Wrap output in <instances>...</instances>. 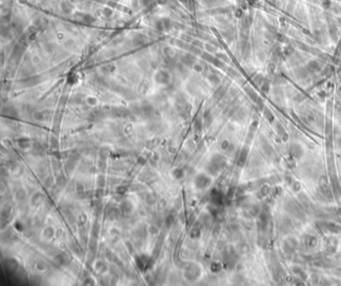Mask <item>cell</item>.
<instances>
[{"label": "cell", "instance_id": "6da1fadb", "mask_svg": "<svg viewBox=\"0 0 341 286\" xmlns=\"http://www.w3.org/2000/svg\"><path fill=\"white\" fill-rule=\"evenodd\" d=\"M303 148L299 143H291L289 146V153L292 157L294 158H300L303 155Z\"/></svg>", "mask_w": 341, "mask_h": 286}, {"label": "cell", "instance_id": "7a4b0ae2", "mask_svg": "<svg viewBox=\"0 0 341 286\" xmlns=\"http://www.w3.org/2000/svg\"><path fill=\"white\" fill-rule=\"evenodd\" d=\"M211 183V179L205 174H199L195 179V185L200 189L206 188Z\"/></svg>", "mask_w": 341, "mask_h": 286}, {"label": "cell", "instance_id": "3957f363", "mask_svg": "<svg viewBox=\"0 0 341 286\" xmlns=\"http://www.w3.org/2000/svg\"><path fill=\"white\" fill-rule=\"evenodd\" d=\"M296 246H297V241L294 238L287 239L286 241H284V244H283L284 251H285L287 254H291V253L295 250Z\"/></svg>", "mask_w": 341, "mask_h": 286}, {"label": "cell", "instance_id": "277c9868", "mask_svg": "<svg viewBox=\"0 0 341 286\" xmlns=\"http://www.w3.org/2000/svg\"><path fill=\"white\" fill-rule=\"evenodd\" d=\"M248 153H249L248 147H243L241 149V151L238 154V158H237V165L238 166H243V165H244L247 157H248Z\"/></svg>", "mask_w": 341, "mask_h": 286}, {"label": "cell", "instance_id": "5b68a950", "mask_svg": "<svg viewBox=\"0 0 341 286\" xmlns=\"http://www.w3.org/2000/svg\"><path fill=\"white\" fill-rule=\"evenodd\" d=\"M331 187H332V191H333L334 195L336 198H339V196L341 195V187L339 184V181L337 179V177H331Z\"/></svg>", "mask_w": 341, "mask_h": 286}, {"label": "cell", "instance_id": "8992f818", "mask_svg": "<svg viewBox=\"0 0 341 286\" xmlns=\"http://www.w3.org/2000/svg\"><path fill=\"white\" fill-rule=\"evenodd\" d=\"M155 79L158 83L166 84L169 82V74L164 70H160V71H158V73L156 74Z\"/></svg>", "mask_w": 341, "mask_h": 286}, {"label": "cell", "instance_id": "52a82bcc", "mask_svg": "<svg viewBox=\"0 0 341 286\" xmlns=\"http://www.w3.org/2000/svg\"><path fill=\"white\" fill-rule=\"evenodd\" d=\"M303 244L305 245L307 248H312L317 244V239H316V237L312 236V235H306V236H304Z\"/></svg>", "mask_w": 341, "mask_h": 286}, {"label": "cell", "instance_id": "ba28073f", "mask_svg": "<svg viewBox=\"0 0 341 286\" xmlns=\"http://www.w3.org/2000/svg\"><path fill=\"white\" fill-rule=\"evenodd\" d=\"M280 229H281L282 232H284V233L289 232L291 229H292V222H291V220L288 219V218H284L282 220L281 224H280Z\"/></svg>", "mask_w": 341, "mask_h": 286}, {"label": "cell", "instance_id": "9c48e42d", "mask_svg": "<svg viewBox=\"0 0 341 286\" xmlns=\"http://www.w3.org/2000/svg\"><path fill=\"white\" fill-rule=\"evenodd\" d=\"M292 270H293L294 274H297V275H299V276H301L303 279H306V277H307L306 273L304 272V271H303L302 269L300 268L299 266H294V267H293V269H292Z\"/></svg>", "mask_w": 341, "mask_h": 286}, {"label": "cell", "instance_id": "30bf717a", "mask_svg": "<svg viewBox=\"0 0 341 286\" xmlns=\"http://www.w3.org/2000/svg\"><path fill=\"white\" fill-rule=\"evenodd\" d=\"M194 62V58L192 57V55H185L183 57V63L186 64V65H191V64H193Z\"/></svg>", "mask_w": 341, "mask_h": 286}, {"label": "cell", "instance_id": "8fae6325", "mask_svg": "<svg viewBox=\"0 0 341 286\" xmlns=\"http://www.w3.org/2000/svg\"><path fill=\"white\" fill-rule=\"evenodd\" d=\"M173 174H174V176L176 177V179H180V178H182V177H183L184 172L182 171L181 169H175V170H174V172H173Z\"/></svg>", "mask_w": 341, "mask_h": 286}, {"label": "cell", "instance_id": "7c38bea8", "mask_svg": "<svg viewBox=\"0 0 341 286\" xmlns=\"http://www.w3.org/2000/svg\"><path fill=\"white\" fill-rule=\"evenodd\" d=\"M146 201H147L149 204L154 203L156 201V196L154 194H148L147 197H146Z\"/></svg>", "mask_w": 341, "mask_h": 286}, {"label": "cell", "instance_id": "4fadbf2b", "mask_svg": "<svg viewBox=\"0 0 341 286\" xmlns=\"http://www.w3.org/2000/svg\"><path fill=\"white\" fill-rule=\"evenodd\" d=\"M62 9L65 12H70L72 9V6L68 2H63L62 3Z\"/></svg>", "mask_w": 341, "mask_h": 286}, {"label": "cell", "instance_id": "5bb4252c", "mask_svg": "<svg viewBox=\"0 0 341 286\" xmlns=\"http://www.w3.org/2000/svg\"><path fill=\"white\" fill-rule=\"evenodd\" d=\"M200 234V230L198 228H193L191 230V237H193V238H197L198 236H199Z\"/></svg>", "mask_w": 341, "mask_h": 286}, {"label": "cell", "instance_id": "9a60e30c", "mask_svg": "<svg viewBox=\"0 0 341 286\" xmlns=\"http://www.w3.org/2000/svg\"><path fill=\"white\" fill-rule=\"evenodd\" d=\"M173 222H174V218H173L172 216H169V217H167V220H166V223H167V225H168V226H170V225H171V224H172Z\"/></svg>", "mask_w": 341, "mask_h": 286}, {"label": "cell", "instance_id": "2e32d148", "mask_svg": "<svg viewBox=\"0 0 341 286\" xmlns=\"http://www.w3.org/2000/svg\"><path fill=\"white\" fill-rule=\"evenodd\" d=\"M229 147V142L228 141H223L221 143V148L222 149H228Z\"/></svg>", "mask_w": 341, "mask_h": 286}, {"label": "cell", "instance_id": "e0dca14e", "mask_svg": "<svg viewBox=\"0 0 341 286\" xmlns=\"http://www.w3.org/2000/svg\"><path fill=\"white\" fill-rule=\"evenodd\" d=\"M336 275H338V276H341V268H338L337 269V270H336Z\"/></svg>", "mask_w": 341, "mask_h": 286}, {"label": "cell", "instance_id": "ac0fdd59", "mask_svg": "<svg viewBox=\"0 0 341 286\" xmlns=\"http://www.w3.org/2000/svg\"><path fill=\"white\" fill-rule=\"evenodd\" d=\"M295 186H298V183H295ZM299 188H300V187H297V188L294 187V190H298Z\"/></svg>", "mask_w": 341, "mask_h": 286}, {"label": "cell", "instance_id": "d6986e66", "mask_svg": "<svg viewBox=\"0 0 341 286\" xmlns=\"http://www.w3.org/2000/svg\"><path fill=\"white\" fill-rule=\"evenodd\" d=\"M338 145H339V146L341 147V138H340V139L338 140Z\"/></svg>", "mask_w": 341, "mask_h": 286}]
</instances>
